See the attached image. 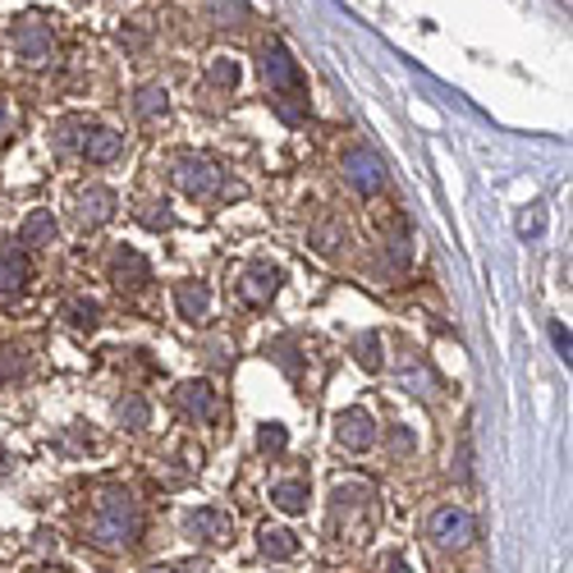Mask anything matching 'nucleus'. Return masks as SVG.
<instances>
[{
  "instance_id": "nucleus-15",
  "label": "nucleus",
  "mask_w": 573,
  "mask_h": 573,
  "mask_svg": "<svg viewBox=\"0 0 573 573\" xmlns=\"http://www.w3.org/2000/svg\"><path fill=\"white\" fill-rule=\"evenodd\" d=\"M257 551H262L266 560H294V555H298V537H294L289 528L262 523V528H257Z\"/></svg>"
},
{
  "instance_id": "nucleus-20",
  "label": "nucleus",
  "mask_w": 573,
  "mask_h": 573,
  "mask_svg": "<svg viewBox=\"0 0 573 573\" xmlns=\"http://www.w3.org/2000/svg\"><path fill=\"white\" fill-rule=\"evenodd\" d=\"M381 330H363V336H358L353 340V358H358V363H363V368H381Z\"/></svg>"
},
{
  "instance_id": "nucleus-28",
  "label": "nucleus",
  "mask_w": 573,
  "mask_h": 573,
  "mask_svg": "<svg viewBox=\"0 0 573 573\" xmlns=\"http://www.w3.org/2000/svg\"><path fill=\"white\" fill-rule=\"evenodd\" d=\"M541 225H547V216H541V211H532V216H523V234H541Z\"/></svg>"
},
{
  "instance_id": "nucleus-26",
  "label": "nucleus",
  "mask_w": 573,
  "mask_h": 573,
  "mask_svg": "<svg viewBox=\"0 0 573 573\" xmlns=\"http://www.w3.org/2000/svg\"><path fill=\"white\" fill-rule=\"evenodd\" d=\"M376 573H413V569H408V560L400 551H381L376 555Z\"/></svg>"
},
{
  "instance_id": "nucleus-24",
  "label": "nucleus",
  "mask_w": 573,
  "mask_h": 573,
  "mask_svg": "<svg viewBox=\"0 0 573 573\" xmlns=\"http://www.w3.org/2000/svg\"><path fill=\"white\" fill-rule=\"evenodd\" d=\"M285 445H289V432L280 427V422H266V427L257 432V449H262V455H280Z\"/></svg>"
},
{
  "instance_id": "nucleus-4",
  "label": "nucleus",
  "mask_w": 573,
  "mask_h": 573,
  "mask_svg": "<svg viewBox=\"0 0 573 573\" xmlns=\"http://www.w3.org/2000/svg\"><path fill=\"white\" fill-rule=\"evenodd\" d=\"M427 537L436 541L441 551H464L468 541L477 537V519L468 514L464 505H445V509H436V514L427 519Z\"/></svg>"
},
{
  "instance_id": "nucleus-12",
  "label": "nucleus",
  "mask_w": 573,
  "mask_h": 573,
  "mask_svg": "<svg viewBox=\"0 0 573 573\" xmlns=\"http://www.w3.org/2000/svg\"><path fill=\"white\" fill-rule=\"evenodd\" d=\"M110 280H115L119 289H138V285L152 280V262H147L142 253H134V248H119V253L110 257Z\"/></svg>"
},
{
  "instance_id": "nucleus-1",
  "label": "nucleus",
  "mask_w": 573,
  "mask_h": 573,
  "mask_svg": "<svg viewBox=\"0 0 573 573\" xmlns=\"http://www.w3.org/2000/svg\"><path fill=\"white\" fill-rule=\"evenodd\" d=\"M142 537V509L129 491H102L87 514V541L102 551H134Z\"/></svg>"
},
{
  "instance_id": "nucleus-9",
  "label": "nucleus",
  "mask_w": 573,
  "mask_h": 573,
  "mask_svg": "<svg viewBox=\"0 0 573 573\" xmlns=\"http://www.w3.org/2000/svg\"><path fill=\"white\" fill-rule=\"evenodd\" d=\"M184 532L193 541H202V547H225V541L234 537V519L225 514V509L202 505V509H189L184 514Z\"/></svg>"
},
{
  "instance_id": "nucleus-29",
  "label": "nucleus",
  "mask_w": 573,
  "mask_h": 573,
  "mask_svg": "<svg viewBox=\"0 0 573 573\" xmlns=\"http://www.w3.org/2000/svg\"><path fill=\"white\" fill-rule=\"evenodd\" d=\"M10 129V106H6V97H0V134Z\"/></svg>"
},
{
  "instance_id": "nucleus-6",
  "label": "nucleus",
  "mask_w": 573,
  "mask_h": 573,
  "mask_svg": "<svg viewBox=\"0 0 573 573\" xmlns=\"http://www.w3.org/2000/svg\"><path fill=\"white\" fill-rule=\"evenodd\" d=\"M234 294H238V304L244 308H266L270 298L280 294V266H270V262H253L244 276L234 280Z\"/></svg>"
},
{
  "instance_id": "nucleus-23",
  "label": "nucleus",
  "mask_w": 573,
  "mask_h": 573,
  "mask_svg": "<svg viewBox=\"0 0 573 573\" xmlns=\"http://www.w3.org/2000/svg\"><path fill=\"white\" fill-rule=\"evenodd\" d=\"M65 317H70L74 326H87V330H93L97 317H102V308L93 304V298H70V304H65Z\"/></svg>"
},
{
  "instance_id": "nucleus-7",
  "label": "nucleus",
  "mask_w": 573,
  "mask_h": 573,
  "mask_svg": "<svg viewBox=\"0 0 573 573\" xmlns=\"http://www.w3.org/2000/svg\"><path fill=\"white\" fill-rule=\"evenodd\" d=\"M340 170H344V179L358 189V193H381L385 189V166H381V157L372 152V147H349L344 152V161H340Z\"/></svg>"
},
{
  "instance_id": "nucleus-11",
  "label": "nucleus",
  "mask_w": 573,
  "mask_h": 573,
  "mask_svg": "<svg viewBox=\"0 0 573 573\" xmlns=\"http://www.w3.org/2000/svg\"><path fill=\"white\" fill-rule=\"evenodd\" d=\"M174 404H179V413L193 417V422H211V417H216V390H211L206 381H184L174 390Z\"/></svg>"
},
{
  "instance_id": "nucleus-3",
  "label": "nucleus",
  "mask_w": 573,
  "mask_h": 573,
  "mask_svg": "<svg viewBox=\"0 0 573 573\" xmlns=\"http://www.w3.org/2000/svg\"><path fill=\"white\" fill-rule=\"evenodd\" d=\"M174 184L184 189L189 198H216L225 189V170L211 161V157H198V152H184V157H174Z\"/></svg>"
},
{
  "instance_id": "nucleus-10",
  "label": "nucleus",
  "mask_w": 573,
  "mask_h": 573,
  "mask_svg": "<svg viewBox=\"0 0 573 573\" xmlns=\"http://www.w3.org/2000/svg\"><path fill=\"white\" fill-rule=\"evenodd\" d=\"M115 216V193L106 189V184H87L78 198H74V221L83 225V230H97V225H106Z\"/></svg>"
},
{
  "instance_id": "nucleus-18",
  "label": "nucleus",
  "mask_w": 573,
  "mask_h": 573,
  "mask_svg": "<svg viewBox=\"0 0 573 573\" xmlns=\"http://www.w3.org/2000/svg\"><path fill=\"white\" fill-rule=\"evenodd\" d=\"M115 417H119V422H125V427H129V432H142V427H147V422H152V404H147L142 395H125V400H119V404H115Z\"/></svg>"
},
{
  "instance_id": "nucleus-17",
  "label": "nucleus",
  "mask_w": 573,
  "mask_h": 573,
  "mask_svg": "<svg viewBox=\"0 0 573 573\" xmlns=\"http://www.w3.org/2000/svg\"><path fill=\"white\" fill-rule=\"evenodd\" d=\"M55 238V216L51 211H33V216L23 221V230H19V244H28V248H42V244H51Z\"/></svg>"
},
{
  "instance_id": "nucleus-8",
  "label": "nucleus",
  "mask_w": 573,
  "mask_h": 573,
  "mask_svg": "<svg viewBox=\"0 0 573 573\" xmlns=\"http://www.w3.org/2000/svg\"><path fill=\"white\" fill-rule=\"evenodd\" d=\"M376 417L368 413V408H344L340 417H336V441L349 449V455H368V449L376 445Z\"/></svg>"
},
{
  "instance_id": "nucleus-19",
  "label": "nucleus",
  "mask_w": 573,
  "mask_h": 573,
  "mask_svg": "<svg viewBox=\"0 0 573 573\" xmlns=\"http://www.w3.org/2000/svg\"><path fill=\"white\" fill-rule=\"evenodd\" d=\"M166 106H170V93H166L161 83H147L142 93L134 97V110H138L142 119H157V115H166Z\"/></svg>"
},
{
  "instance_id": "nucleus-22",
  "label": "nucleus",
  "mask_w": 573,
  "mask_h": 573,
  "mask_svg": "<svg viewBox=\"0 0 573 573\" xmlns=\"http://www.w3.org/2000/svg\"><path fill=\"white\" fill-rule=\"evenodd\" d=\"M138 221L147 230H174V211H166V202H138Z\"/></svg>"
},
{
  "instance_id": "nucleus-14",
  "label": "nucleus",
  "mask_w": 573,
  "mask_h": 573,
  "mask_svg": "<svg viewBox=\"0 0 573 573\" xmlns=\"http://www.w3.org/2000/svg\"><path fill=\"white\" fill-rule=\"evenodd\" d=\"M28 285V257L19 248H0V298H14Z\"/></svg>"
},
{
  "instance_id": "nucleus-21",
  "label": "nucleus",
  "mask_w": 573,
  "mask_h": 573,
  "mask_svg": "<svg viewBox=\"0 0 573 573\" xmlns=\"http://www.w3.org/2000/svg\"><path fill=\"white\" fill-rule=\"evenodd\" d=\"M206 83L211 87H221V93H234V87H238V65H234V60H211V70H206Z\"/></svg>"
},
{
  "instance_id": "nucleus-5",
  "label": "nucleus",
  "mask_w": 573,
  "mask_h": 573,
  "mask_svg": "<svg viewBox=\"0 0 573 573\" xmlns=\"http://www.w3.org/2000/svg\"><path fill=\"white\" fill-rule=\"evenodd\" d=\"M51 51H55V28L42 14H28V19L14 23V55L23 60V65H33V70L46 65Z\"/></svg>"
},
{
  "instance_id": "nucleus-25",
  "label": "nucleus",
  "mask_w": 573,
  "mask_h": 573,
  "mask_svg": "<svg viewBox=\"0 0 573 573\" xmlns=\"http://www.w3.org/2000/svg\"><path fill=\"white\" fill-rule=\"evenodd\" d=\"M312 244H317V253H336V248L344 244V230H340V221H326V225H317V230H312Z\"/></svg>"
},
{
  "instance_id": "nucleus-27",
  "label": "nucleus",
  "mask_w": 573,
  "mask_h": 573,
  "mask_svg": "<svg viewBox=\"0 0 573 573\" xmlns=\"http://www.w3.org/2000/svg\"><path fill=\"white\" fill-rule=\"evenodd\" d=\"M551 340H555V349H560V358H564V363H569V330H564L560 321L551 326Z\"/></svg>"
},
{
  "instance_id": "nucleus-16",
  "label": "nucleus",
  "mask_w": 573,
  "mask_h": 573,
  "mask_svg": "<svg viewBox=\"0 0 573 573\" xmlns=\"http://www.w3.org/2000/svg\"><path fill=\"white\" fill-rule=\"evenodd\" d=\"M270 505L280 509V514H304L308 509V481L304 477H285L270 487Z\"/></svg>"
},
{
  "instance_id": "nucleus-13",
  "label": "nucleus",
  "mask_w": 573,
  "mask_h": 573,
  "mask_svg": "<svg viewBox=\"0 0 573 573\" xmlns=\"http://www.w3.org/2000/svg\"><path fill=\"white\" fill-rule=\"evenodd\" d=\"M174 312L184 321H206L211 312V285L206 280H179L174 285Z\"/></svg>"
},
{
  "instance_id": "nucleus-2",
  "label": "nucleus",
  "mask_w": 573,
  "mask_h": 573,
  "mask_svg": "<svg viewBox=\"0 0 573 573\" xmlns=\"http://www.w3.org/2000/svg\"><path fill=\"white\" fill-rule=\"evenodd\" d=\"M262 78H266V93H270V102H276L285 125H304L308 119V87H304V74H298V60L280 42L262 46Z\"/></svg>"
},
{
  "instance_id": "nucleus-30",
  "label": "nucleus",
  "mask_w": 573,
  "mask_h": 573,
  "mask_svg": "<svg viewBox=\"0 0 573 573\" xmlns=\"http://www.w3.org/2000/svg\"><path fill=\"white\" fill-rule=\"evenodd\" d=\"M38 573H70V569H65V564H42Z\"/></svg>"
}]
</instances>
